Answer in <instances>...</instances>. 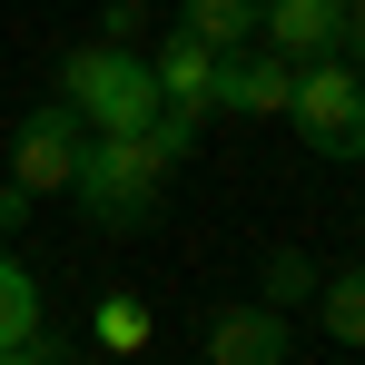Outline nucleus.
<instances>
[{"label": "nucleus", "mask_w": 365, "mask_h": 365, "mask_svg": "<svg viewBox=\"0 0 365 365\" xmlns=\"http://www.w3.org/2000/svg\"><path fill=\"white\" fill-rule=\"evenodd\" d=\"M0 365H50V346L30 336V346H0Z\"/></svg>", "instance_id": "17"}, {"label": "nucleus", "mask_w": 365, "mask_h": 365, "mask_svg": "<svg viewBox=\"0 0 365 365\" xmlns=\"http://www.w3.org/2000/svg\"><path fill=\"white\" fill-rule=\"evenodd\" d=\"M287 79H297V69L277 60L267 40H237V50H217L207 109H237V119H287Z\"/></svg>", "instance_id": "5"}, {"label": "nucleus", "mask_w": 365, "mask_h": 365, "mask_svg": "<svg viewBox=\"0 0 365 365\" xmlns=\"http://www.w3.org/2000/svg\"><path fill=\"white\" fill-rule=\"evenodd\" d=\"M79 138H89V119H79L69 99L30 109V119H20V138H10V178L30 187V197H60L69 168H79Z\"/></svg>", "instance_id": "4"}, {"label": "nucleus", "mask_w": 365, "mask_h": 365, "mask_svg": "<svg viewBox=\"0 0 365 365\" xmlns=\"http://www.w3.org/2000/svg\"><path fill=\"white\" fill-rule=\"evenodd\" d=\"M346 60H356V79H365V0H346V40H336Z\"/></svg>", "instance_id": "15"}, {"label": "nucleus", "mask_w": 365, "mask_h": 365, "mask_svg": "<svg viewBox=\"0 0 365 365\" xmlns=\"http://www.w3.org/2000/svg\"><path fill=\"white\" fill-rule=\"evenodd\" d=\"M257 40H267L287 69L336 60V40H346V0H257Z\"/></svg>", "instance_id": "6"}, {"label": "nucleus", "mask_w": 365, "mask_h": 365, "mask_svg": "<svg viewBox=\"0 0 365 365\" xmlns=\"http://www.w3.org/2000/svg\"><path fill=\"white\" fill-rule=\"evenodd\" d=\"M99 40H148V0H109V10H99Z\"/></svg>", "instance_id": "14"}, {"label": "nucleus", "mask_w": 365, "mask_h": 365, "mask_svg": "<svg viewBox=\"0 0 365 365\" xmlns=\"http://www.w3.org/2000/svg\"><path fill=\"white\" fill-rule=\"evenodd\" d=\"M207 365H287V316H277V306L207 316Z\"/></svg>", "instance_id": "8"}, {"label": "nucleus", "mask_w": 365, "mask_h": 365, "mask_svg": "<svg viewBox=\"0 0 365 365\" xmlns=\"http://www.w3.org/2000/svg\"><path fill=\"white\" fill-rule=\"evenodd\" d=\"M316 316H326V336H336V346H365V267L316 277Z\"/></svg>", "instance_id": "12"}, {"label": "nucleus", "mask_w": 365, "mask_h": 365, "mask_svg": "<svg viewBox=\"0 0 365 365\" xmlns=\"http://www.w3.org/2000/svg\"><path fill=\"white\" fill-rule=\"evenodd\" d=\"M20 217H30V187L10 178V187H0V237H10V227H20Z\"/></svg>", "instance_id": "16"}, {"label": "nucleus", "mask_w": 365, "mask_h": 365, "mask_svg": "<svg viewBox=\"0 0 365 365\" xmlns=\"http://www.w3.org/2000/svg\"><path fill=\"white\" fill-rule=\"evenodd\" d=\"M316 277H326V267H316L306 247H277V257L257 267V306H277V316H287V306H316Z\"/></svg>", "instance_id": "9"}, {"label": "nucleus", "mask_w": 365, "mask_h": 365, "mask_svg": "<svg viewBox=\"0 0 365 365\" xmlns=\"http://www.w3.org/2000/svg\"><path fill=\"white\" fill-rule=\"evenodd\" d=\"M148 79H158V109H187V119H207V79H217V50H207L197 30H168V40L148 50Z\"/></svg>", "instance_id": "7"}, {"label": "nucleus", "mask_w": 365, "mask_h": 365, "mask_svg": "<svg viewBox=\"0 0 365 365\" xmlns=\"http://www.w3.org/2000/svg\"><path fill=\"white\" fill-rule=\"evenodd\" d=\"M287 119H297V138L316 158H365V79H356V60L346 50L336 60H306L287 79Z\"/></svg>", "instance_id": "3"}, {"label": "nucleus", "mask_w": 365, "mask_h": 365, "mask_svg": "<svg viewBox=\"0 0 365 365\" xmlns=\"http://www.w3.org/2000/svg\"><path fill=\"white\" fill-rule=\"evenodd\" d=\"M69 197H79V217L89 227H158V197H168V168H158V148L148 138H109V128H89L79 138V168H69Z\"/></svg>", "instance_id": "1"}, {"label": "nucleus", "mask_w": 365, "mask_h": 365, "mask_svg": "<svg viewBox=\"0 0 365 365\" xmlns=\"http://www.w3.org/2000/svg\"><path fill=\"white\" fill-rule=\"evenodd\" d=\"M178 30H197L207 50H237L257 40V0H178Z\"/></svg>", "instance_id": "11"}, {"label": "nucleus", "mask_w": 365, "mask_h": 365, "mask_svg": "<svg viewBox=\"0 0 365 365\" xmlns=\"http://www.w3.org/2000/svg\"><path fill=\"white\" fill-rule=\"evenodd\" d=\"M60 99L79 109L89 128L109 138H138L158 119V79H148V50H119V40H79L60 60Z\"/></svg>", "instance_id": "2"}, {"label": "nucleus", "mask_w": 365, "mask_h": 365, "mask_svg": "<svg viewBox=\"0 0 365 365\" xmlns=\"http://www.w3.org/2000/svg\"><path fill=\"white\" fill-rule=\"evenodd\" d=\"M40 336V277L0 247V346H30Z\"/></svg>", "instance_id": "10"}, {"label": "nucleus", "mask_w": 365, "mask_h": 365, "mask_svg": "<svg viewBox=\"0 0 365 365\" xmlns=\"http://www.w3.org/2000/svg\"><path fill=\"white\" fill-rule=\"evenodd\" d=\"M89 336H99L109 356H138V346H148V306H138V297H99V316H89Z\"/></svg>", "instance_id": "13"}]
</instances>
